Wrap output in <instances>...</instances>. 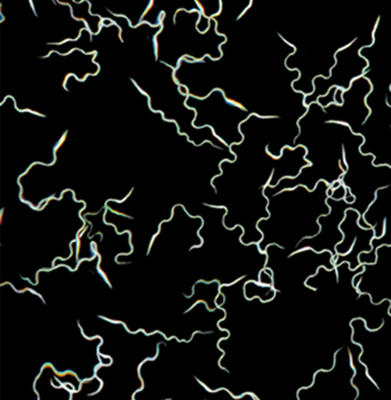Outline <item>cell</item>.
Masks as SVG:
<instances>
[{"label":"cell","mask_w":391,"mask_h":400,"mask_svg":"<svg viewBox=\"0 0 391 400\" xmlns=\"http://www.w3.org/2000/svg\"><path fill=\"white\" fill-rule=\"evenodd\" d=\"M329 184L321 181L315 190L303 185L267 195L269 218L257 222L262 240L257 244L261 252L268 246L278 245L288 255L297 252L301 240L315 237L321 230L318 219L329 213L326 202Z\"/></svg>","instance_id":"obj_1"},{"label":"cell","mask_w":391,"mask_h":400,"mask_svg":"<svg viewBox=\"0 0 391 400\" xmlns=\"http://www.w3.org/2000/svg\"><path fill=\"white\" fill-rule=\"evenodd\" d=\"M200 18L202 13L196 0L191 1L188 7L176 9L173 14L169 12L162 13L161 29L154 38V49L171 43L173 49L161 63L176 70L183 59L192 62H202L205 57H209L213 61L222 59L223 53L221 47L227 43V36L217 32V23L214 19L210 21L208 31L200 32L197 29Z\"/></svg>","instance_id":"obj_2"},{"label":"cell","mask_w":391,"mask_h":400,"mask_svg":"<svg viewBox=\"0 0 391 400\" xmlns=\"http://www.w3.org/2000/svg\"><path fill=\"white\" fill-rule=\"evenodd\" d=\"M185 104L196 112L193 120L195 128L209 127L228 148L244 141L240 126L252 113L244 107L230 101L222 89H214L204 98L189 95Z\"/></svg>","instance_id":"obj_3"},{"label":"cell","mask_w":391,"mask_h":400,"mask_svg":"<svg viewBox=\"0 0 391 400\" xmlns=\"http://www.w3.org/2000/svg\"><path fill=\"white\" fill-rule=\"evenodd\" d=\"M364 47H366V45L362 44V40L357 37L351 43L335 53V64L331 69V74L327 78L322 76L315 78L312 81L314 91L305 95L304 97L305 107L308 108L310 104L317 102L319 97L324 96L329 89L334 87L341 88L345 91L348 90L357 78L364 76L369 67L368 61L360 55V50Z\"/></svg>","instance_id":"obj_4"},{"label":"cell","mask_w":391,"mask_h":400,"mask_svg":"<svg viewBox=\"0 0 391 400\" xmlns=\"http://www.w3.org/2000/svg\"><path fill=\"white\" fill-rule=\"evenodd\" d=\"M329 207V213L322 215L318 219V224L321 230L315 237L305 238L299 243L297 250L311 248L316 253H322L325 250L332 253L333 262L338 256L335 247L343 240V233L340 230L343 219H345V211L350 208V204L343 200H334L327 197L326 199Z\"/></svg>","instance_id":"obj_5"},{"label":"cell","mask_w":391,"mask_h":400,"mask_svg":"<svg viewBox=\"0 0 391 400\" xmlns=\"http://www.w3.org/2000/svg\"><path fill=\"white\" fill-rule=\"evenodd\" d=\"M335 90L336 88H332V89L328 90L327 94H325L324 96H321L317 100V103L321 106L322 109H325V108H327L328 106H331V104H334V95H335Z\"/></svg>","instance_id":"obj_6"},{"label":"cell","mask_w":391,"mask_h":400,"mask_svg":"<svg viewBox=\"0 0 391 400\" xmlns=\"http://www.w3.org/2000/svg\"><path fill=\"white\" fill-rule=\"evenodd\" d=\"M343 93H345V90L341 89V88H336L335 95H334V102H335V104H338V106H342V103H343Z\"/></svg>","instance_id":"obj_7"}]
</instances>
